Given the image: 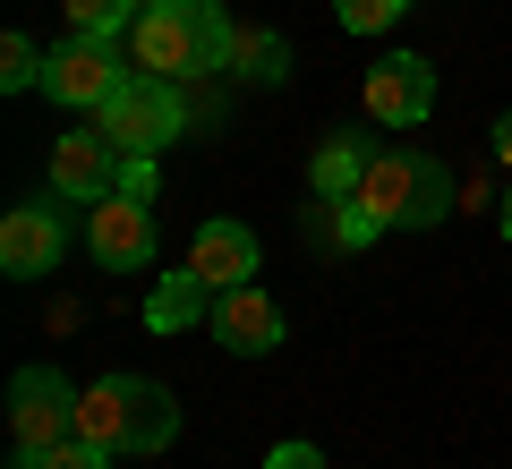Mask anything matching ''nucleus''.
<instances>
[{"mask_svg":"<svg viewBox=\"0 0 512 469\" xmlns=\"http://www.w3.org/2000/svg\"><path fill=\"white\" fill-rule=\"evenodd\" d=\"M231 35L239 26L222 18V0H146L137 26H128V60L146 77L188 86V77H205V69H231Z\"/></svg>","mask_w":512,"mask_h":469,"instance_id":"f257e3e1","label":"nucleus"},{"mask_svg":"<svg viewBox=\"0 0 512 469\" xmlns=\"http://www.w3.org/2000/svg\"><path fill=\"white\" fill-rule=\"evenodd\" d=\"M77 435L103 452H163L180 435V401L154 376H103L77 393Z\"/></svg>","mask_w":512,"mask_h":469,"instance_id":"f03ea898","label":"nucleus"},{"mask_svg":"<svg viewBox=\"0 0 512 469\" xmlns=\"http://www.w3.org/2000/svg\"><path fill=\"white\" fill-rule=\"evenodd\" d=\"M359 205L384 222V231H427V222H444V214H453V171H444L436 154L384 145V154H367Z\"/></svg>","mask_w":512,"mask_h":469,"instance_id":"7ed1b4c3","label":"nucleus"},{"mask_svg":"<svg viewBox=\"0 0 512 469\" xmlns=\"http://www.w3.org/2000/svg\"><path fill=\"white\" fill-rule=\"evenodd\" d=\"M94 128H103L120 154H163V145L188 128V103H180V86H171V77L128 69V86L111 94L103 111H94Z\"/></svg>","mask_w":512,"mask_h":469,"instance_id":"20e7f679","label":"nucleus"},{"mask_svg":"<svg viewBox=\"0 0 512 469\" xmlns=\"http://www.w3.org/2000/svg\"><path fill=\"white\" fill-rule=\"evenodd\" d=\"M120 86H128L120 35H69V43L52 52V69H43V94H52V103H69V111H103Z\"/></svg>","mask_w":512,"mask_h":469,"instance_id":"39448f33","label":"nucleus"},{"mask_svg":"<svg viewBox=\"0 0 512 469\" xmlns=\"http://www.w3.org/2000/svg\"><path fill=\"white\" fill-rule=\"evenodd\" d=\"M9 435H18V452H43L60 435H77V384L60 367H18L9 376Z\"/></svg>","mask_w":512,"mask_h":469,"instance_id":"423d86ee","label":"nucleus"},{"mask_svg":"<svg viewBox=\"0 0 512 469\" xmlns=\"http://www.w3.org/2000/svg\"><path fill=\"white\" fill-rule=\"evenodd\" d=\"M86 248H94V265H111V273H146L154 265V214H146V197H120V188H111V197L86 214Z\"/></svg>","mask_w":512,"mask_h":469,"instance_id":"0eeeda50","label":"nucleus"},{"mask_svg":"<svg viewBox=\"0 0 512 469\" xmlns=\"http://www.w3.org/2000/svg\"><path fill=\"white\" fill-rule=\"evenodd\" d=\"M120 171H128V154L103 137V128H77V137L52 145V188L69 205H103L111 188H120Z\"/></svg>","mask_w":512,"mask_h":469,"instance_id":"6e6552de","label":"nucleus"},{"mask_svg":"<svg viewBox=\"0 0 512 469\" xmlns=\"http://www.w3.org/2000/svg\"><path fill=\"white\" fill-rule=\"evenodd\" d=\"M367 111H376L384 128H419L427 111H436V69H427L419 52H393V60H376L367 69Z\"/></svg>","mask_w":512,"mask_h":469,"instance_id":"1a4fd4ad","label":"nucleus"},{"mask_svg":"<svg viewBox=\"0 0 512 469\" xmlns=\"http://www.w3.org/2000/svg\"><path fill=\"white\" fill-rule=\"evenodd\" d=\"M60 248H69V222H60V205H9V222H0V273L35 282V273L60 265Z\"/></svg>","mask_w":512,"mask_h":469,"instance_id":"9d476101","label":"nucleus"},{"mask_svg":"<svg viewBox=\"0 0 512 469\" xmlns=\"http://www.w3.org/2000/svg\"><path fill=\"white\" fill-rule=\"evenodd\" d=\"M205 325H214L222 350H239V359H265V350L282 342V307L265 299L256 282H239V290H222V299H214V316H205Z\"/></svg>","mask_w":512,"mask_h":469,"instance_id":"9b49d317","label":"nucleus"},{"mask_svg":"<svg viewBox=\"0 0 512 469\" xmlns=\"http://www.w3.org/2000/svg\"><path fill=\"white\" fill-rule=\"evenodd\" d=\"M188 265H197L214 290H239V282H256V231H248V222H231V214L197 222V239H188Z\"/></svg>","mask_w":512,"mask_h":469,"instance_id":"f8f14e48","label":"nucleus"},{"mask_svg":"<svg viewBox=\"0 0 512 469\" xmlns=\"http://www.w3.org/2000/svg\"><path fill=\"white\" fill-rule=\"evenodd\" d=\"M214 299H222V290L205 282L197 265H180V273H163V282H154L146 325H154V333H180V325H197V316H214Z\"/></svg>","mask_w":512,"mask_h":469,"instance_id":"ddd939ff","label":"nucleus"},{"mask_svg":"<svg viewBox=\"0 0 512 469\" xmlns=\"http://www.w3.org/2000/svg\"><path fill=\"white\" fill-rule=\"evenodd\" d=\"M367 154H376V145H359V137H325V145H316V163H308L316 205H350V197H359V180H367Z\"/></svg>","mask_w":512,"mask_h":469,"instance_id":"4468645a","label":"nucleus"},{"mask_svg":"<svg viewBox=\"0 0 512 469\" xmlns=\"http://www.w3.org/2000/svg\"><path fill=\"white\" fill-rule=\"evenodd\" d=\"M231 77H248V86H282V77H291V43H282L274 26H239V35H231Z\"/></svg>","mask_w":512,"mask_h":469,"instance_id":"2eb2a0df","label":"nucleus"},{"mask_svg":"<svg viewBox=\"0 0 512 469\" xmlns=\"http://www.w3.org/2000/svg\"><path fill=\"white\" fill-rule=\"evenodd\" d=\"M120 452H103V444H86V435H60V444H43V452H18V469H111Z\"/></svg>","mask_w":512,"mask_h":469,"instance_id":"dca6fc26","label":"nucleus"},{"mask_svg":"<svg viewBox=\"0 0 512 469\" xmlns=\"http://www.w3.org/2000/svg\"><path fill=\"white\" fill-rule=\"evenodd\" d=\"M43 69H52V60L35 52V35H18V26H9V35H0V86L26 94V86H43Z\"/></svg>","mask_w":512,"mask_h":469,"instance_id":"f3484780","label":"nucleus"},{"mask_svg":"<svg viewBox=\"0 0 512 469\" xmlns=\"http://www.w3.org/2000/svg\"><path fill=\"white\" fill-rule=\"evenodd\" d=\"M69 9V35H120L137 26V0H60Z\"/></svg>","mask_w":512,"mask_h":469,"instance_id":"a211bd4d","label":"nucleus"},{"mask_svg":"<svg viewBox=\"0 0 512 469\" xmlns=\"http://www.w3.org/2000/svg\"><path fill=\"white\" fill-rule=\"evenodd\" d=\"M316 231H325V239H333V248H367V239H376V231H384V222H376V214H367V205H359V197H350V205H325V214H316Z\"/></svg>","mask_w":512,"mask_h":469,"instance_id":"6ab92c4d","label":"nucleus"},{"mask_svg":"<svg viewBox=\"0 0 512 469\" xmlns=\"http://www.w3.org/2000/svg\"><path fill=\"white\" fill-rule=\"evenodd\" d=\"M333 9H342V26H350V35H384V26L402 18L410 0H333Z\"/></svg>","mask_w":512,"mask_h":469,"instance_id":"aec40b11","label":"nucleus"},{"mask_svg":"<svg viewBox=\"0 0 512 469\" xmlns=\"http://www.w3.org/2000/svg\"><path fill=\"white\" fill-rule=\"evenodd\" d=\"M265 469H325V452H316V444H274Z\"/></svg>","mask_w":512,"mask_h":469,"instance_id":"412c9836","label":"nucleus"},{"mask_svg":"<svg viewBox=\"0 0 512 469\" xmlns=\"http://www.w3.org/2000/svg\"><path fill=\"white\" fill-rule=\"evenodd\" d=\"M495 154H504V163H512V111H504V120H495Z\"/></svg>","mask_w":512,"mask_h":469,"instance_id":"4be33fe9","label":"nucleus"},{"mask_svg":"<svg viewBox=\"0 0 512 469\" xmlns=\"http://www.w3.org/2000/svg\"><path fill=\"white\" fill-rule=\"evenodd\" d=\"M504 239H512V188H504Z\"/></svg>","mask_w":512,"mask_h":469,"instance_id":"5701e85b","label":"nucleus"}]
</instances>
